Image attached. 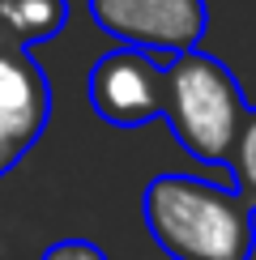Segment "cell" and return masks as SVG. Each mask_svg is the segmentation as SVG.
<instances>
[{
    "label": "cell",
    "mask_w": 256,
    "mask_h": 260,
    "mask_svg": "<svg viewBox=\"0 0 256 260\" xmlns=\"http://www.w3.org/2000/svg\"><path fill=\"white\" fill-rule=\"evenodd\" d=\"M145 226L171 260H252L256 209L239 188L158 175L141 197Z\"/></svg>",
    "instance_id": "6da1fadb"
},
{
    "label": "cell",
    "mask_w": 256,
    "mask_h": 260,
    "mask_svg": "<svg viewBox=\"0 0 256 260\" xmlns=\"http://www.w3.org/2000/svg\"><path fill=\"white\" fill-rule=\"evenodd\" d=\"M248 111L252 107L243 103L239 81L222 60L205 51H188L167 64V120L175 141L197 162L231 167Z\"/></svg>",
    "instance_id": "7a4b0ae2"
},
{
    "label": "cell",
    "mask_w": 256,
    "mask_h": 260,
    "mask_svg": "<svg viewBox=\"0 0 256 260\" xmlns=\"http://www.w3.org/2000/svg\"><path fill=\"white\" fill-rule=\"evenodd\" d=\"M90 17L124 47L149 56H188L205 35V0H90Z\"/></svg>",
    "instance_id": "3957f363"
},
{
    "label": "cell",
    "mask_w": 256,
    "mask_h": 260,
    "mask_svg": "<svg viewBox=\"0 0 256 260\" xmlns=\"http://www.w3.org/2000/svg\"><path fill=\"white\" fill-rule=\"evenodd\" d=\"M171 64V60H167ZM167 64L137 47H115L90 69V103L107 124L137 128L167 115Z\"/></svg>",
    "instance_id": "277c9868"
},
{
    "label": "cell",
    "mask_w": 256,
    "mask_h": 260,
    "mask_svg": "<svg viewBox=\"0 0 256 260\" xmlns=\"http://www.w3.org/2000/svg\"><path fill=\"white\" fill-rule=\"evenodd\" d=\"M51 85L26 47H9L0 56V175L26 154L47 128Z\"/></svg>",
    "instance_id": "5b68a950"
},
{
    "label": "cell",
    "mask_w": 256,
    "mask_h": 260,
    "mask_svg": "<svg viewBox=\"0 0 256 260\" xmlns=\"http://www.w3.org/2000/svg\"><path fill=\"white\" fill-rule=\"evenodd\" d=\"M69 21L64 0H0V30L17 39V47L39 39H56Z\"/></svg>",
    "instance_id": "8992f818"
},
{
    "label": "cell",
    "mask_w": 256,
    "mask_h": 260,
    "mask_svg": "<svg viewBox=\"0 0 256 260\" xmlns=\"http://www.w3.org/2000/svg\"><path fill=\"white\" fill-rule=\"evenodd\" d=\"M231 167H235V179H239V192H243V201H248L252 209H256V107L248 111V124H243L239 141H235Z\"/></svg>",
    "instance_id": "52a82bcc"
},
{
    "label": "cell",
    "mask_w": 256,
    "mask_h": 260,
    "mask_svg": "<svg viewBox=\"0 0 256 260\" xmlns=\"http://www.w3.org/2000/svg\"><path fill=\"white\" fill-rule=\"evenodd\" d=\"M39 260H107V252L94 247V243H85V239H60V243H51Z\"/></svg>",
    "instance_id": "ba28073f"
},
{
    "label": "cell",
    "mask_w": 256,
    "mask_h": 260,
    "mask_svg": "<svg viewBox=\"0 0 256 260\" xmlns=\"http://www.w3.org/2000/svg\"><path fill=\"white\" fill-rule=\"evenodd\" d=\"M5 51H9V35H5V30H0V56H5Z\"/></svg>",
    "instance_id": "9c48e42d"
}]
</instances>
